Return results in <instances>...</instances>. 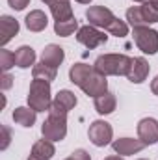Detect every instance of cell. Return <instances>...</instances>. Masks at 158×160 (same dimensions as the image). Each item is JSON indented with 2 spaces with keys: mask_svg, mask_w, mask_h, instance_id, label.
I'll return each mask as SVG.
<instances>
[{
  "mask_svg": "<svg viewBox=\"0 0 158 160\" xmlns=\"http://www.w3.org/2000/svg\"><path fill=\"white\" fill-rule=\"evenodd\" d=\"M69 80L77 84L87 97H93V99L108 91V80L95 69V65L75 63L69 69Z\"/></svg>",
  "mask_w": 158,
  "mask_h": 160,
  "instance_id": "1",
  "label": "cell"
},
{
  "mask_svg": "<svg viewBox=\"0 0 158 160\" xmlns=\"http://www.w3.org/2000/svg\"><path fill=\"white\" fill-rule=\"evenodd\" d=\"M93 65L104 77H126L132 65V58L125 54H102L95 60Z\"/></svg>",
  "mask_w": 158,
  "mask_h": 160,
  "instance_id": "2",
  "label": "cell"
},
{
  "mask_svg": "<svg viewBox=\"0 0 158 160\" xmlns=\"http://www.w3.org/2000/svg\"><path fill=\"white\" fill-rule=\"evenodd\" d=\"M50 104H52L50 82L34 78L28 89V106L34 108L36 112H45V110H50Z\"/></svg>",
  "mask_w": 158,
  "mask_h": 160,
  "instance_id": "3",
  "label": "cell"
},
{
  "mask_svg": "<svg viewBox=\"0 0 158 160\" xmlns=\"http://www.w3.org/2000/svg\"><path fill=\"white\" fill-rule=\"evenodd\" d=\"M41 134L45 140L50 142H62L67 136V116L60 114H48V118L41 125Z\"/></svg>",
  "mask_w": 158,
  "mask_h": 160,
  "instance_id": "4",
  "label": "cell"
},
{
  "mask_svg": "<svg viewBox=\"0 0 158 160\" xmlns=\"http://www.w3.org/2000/svg\"><path fill=\"white\" fill-rule=\"evenodd\" d=\"M132 36L136 47L143 54H156L158 52V32L149 26H136L132 28Z\"/></svg>",
  "mask_w": 158,
  "mask_h": 160,
  "instance_id": "5",
  "label": "cell"
},
{
  "mask_svg": "<svg viewBox=\"0 0 158 160\" xmlns=\"http://www.w3.org/2000/svg\"><path fill=\"white\" fill-rule=\"evenodd\" d=\"M87 136H89V142L95 145V147H104L112 142L114 138V128L108 121L97 119L89 125V130H87Z\"/></svg>",
  "mask_w": 158,
  "mask_h": 160,
  "instance_id": "6",
  "label": "cell"
},
{
  "mask_svg": "<svg viewBox=\"0 0 158 160\" xmlns=\"http://www.w3.org/2000/svg\"><path fill=\"white\" fill-rule=\"evenodd\" d=\"M77 41L82 43L86 48L93 50V48L104 45V43L108 41V36H106L104 32H101L99 28H95V26H91V24H86V26H80L78 28V32H77Z\"/></svg>",
  "mask_w": 158,
  "mask_h": 160,
  "instance_id": "7",
  "label": "cell"
},
{
  "mask_svg": "<svg viewBox=\"0 0 158 160\" xmlns=\"http://www.w3.org/2000/svg\"><path fill=\"white\" fill-rule=\"evenodd\" d=\"M78 99L73 91L69 89H62L56 93V97L52 99V104H50V110L48 114H60V116H67L75 106H77Z\"/></svg>",
  "mask_w": 158,
  "mask_h": 160,
  "instance_id": "8",
  "label": "cell"
},
{
  "mask_svg": "<svg viewBox=\"0 0 158 160\" xmlns=\"http://www.w3.org/2000/svg\"><path fill=\"white\" fill-rule=\"evenodd\" d=\"M86 19L91 26L95 28H108L110 22L116 19V15L112 13L110 8L106 6H91L87 11H86Z\"/></svg>",
  "mask_w": 158,
  "mask_h": 160,
  "instance_id": "9",
  "label": "cell"
},
{
  "mask_svg": "<svg viewBox=\"0 0 158 160\" xmlns=\"http://www.w3.org/2000/svg\"><path fill=\"white\" fill-rule=\"evenodd\" d=\"M138 138L145 145H153L158 142V121L153 118H143L138 123Z\"/></svg>",
  "mask_w": 158,
  "mask_h": 160,
  "instance_id": "10",
  "label": "cell"
},
{
  "mask_svg": "<svg viewBox=\"0 0 158 160\" xmlns=\"http://www.w3.org/2000/svg\"><path fill=\"white\" fill-rule=\"evenodd\" d=\"M112 147H114V151L121 155V157H130V155H136V153H140L141 149H145L147 145L138 138V140H134V138H119V140H114L112 142Z\"/></svg>",
  "mask_w": 158,
  "mask_h": 160,
  "instance_id": "11",
  "label": "cell"
},
{
  "mask_svg": "<svg viewBox=\"0 0 158 160\" xmlns=\"http://www.w3.org/2000/svg\"><path fill=\"white\" fill-rule=\"evenodd\" d=\"M149 71H151L149 62L145 58L138 56V58H132V65H130V71H128L126 78L130 80L132 84H141L149 77Z\"/></svg>",
  "mask_w": 158,
  "mask_h": 160,
  "instance_id": "12",
  "label": "cell"
},
{
  "mask_svg": "<svg viewBox=\"0 0 158 160\" xmlns=\"http://www.w3.org/2000/svg\"><path fill=\"white\" fill-rule=\"evenodd\" d=\"M19 34V21L11 15H2L0 17V45H7L13 39V36Z\"/></svg>",
  "mask_w": 158,
  "mask_h": 160,
  "instance_id": "13",
  "label": "cell"
},
{
  "mask_svg": "<svg viewBox=\"0 0 158 160\" xmlns=\"http://www.w3.org/2000/svg\"><path fill=\"white\" fill-rule=\"evenodd\" d=\"M63 60H65V52H63V48H62L60 45L50 43V45H47V47L43 48V52H41V62L47 63V65H52V67H56V69L62 65Z\"/></svg>",
  "mask_w": 158,
  "mask_h": 160,
  "instance_id": "14",
  "label": "cell"
},
{
  "mask_svg": "<svg viewBox=\"0 0 158 160\" xmlns=\"http://www.w3.org/2000/svg\"><path fill=\"white\" fill-rule=\"evenodd\" d=\"M15 65L21 69H28L36 65V50L28 45H22L15 50Z\"/></svg>",
  "mask_w": 158,
  "mask_h": 160,
  "instance_id": "15",
  "label": "cell"
},
{
  "mask_svg": "<svg viewBox=\"0 0 158 160\" xmlns=\"http://www.w3.org/2000/svg\"><path fill=\"white\" fill-rule=\"evenodd\" d=\"M116 106H117V99H116V95H114L112 91H106V93L95 97V110H97L101 116L112 114V112L116 110Z\"/></svg>",
  "mask_w": 158,
  "mask_h": 160,
  "instance_id": "16",
  "label": "cell"
},
{
  "mask_svg": "<svg viewBox=\"0 0 158 160\" xmlns=\"http://www.w3.org/2000/svg\"><path fill=\"white\" fill-rule=\"evenodd\" d=\"M24 24H26V28H28L30 32H43V30L47 28V24H48V19H47L45 11H41V9H32V11L26 15Z\"/></svg>",
  "mask_w": 158,
  "mask_h": 160,
  "instance_id": "17",
  "label": "cell"
},
{
  "mask_svg": "<svg viewBox=\"0 0 158 160\" xmlns=\"http://www.w3.org/2000/svg\"><path fill=\"white\" fill-rule=\"evenodd\" d=\"M50 13L54 17V21H69L73 19V6H71V0H56L50 4Z\"/></svg>",
  "mask_w": 158,
  "mask_h": 160,
  "instance_id": "18",
  "label": "cell"
},
{
  "mask_svg": "<svg viewBox=\"0 0 158 160\" xmlns=\"http://www.w3.org/2000/svg\"><path fill=\"white\" fill-rule=\"evenodd\" d=\"M36 116H37V112L34 110V108H30V106H19V108H15L13 110V121L17 123V125H21V127H32L34 123H36Z\"/></svg>",
  "mask_w": 158,
  "mask_h": 160,
  "instance_id": "19",
  "label": "cell"
},
{
  "mask_svg": "<svg viewBox=\"0 0 158 160\" xmlns=\"http://www.w3.org/2000/svg\"><path fill=\"white\" fill-rule=\"evenodd\" d=\"M32 155L37 157V158H43V160H50L54 155H56V147L50 140H37L34 145H32Z\"/></svg>",
  "mask_w": 158,
  "mask_h": 160,
  "instance_id": "20",
  "label": "cell"
},
{
  "mask_svg": "<svg viewBox=\"0 0 158 160\" xmlns=\"http://www.w3.org/2000/svg\"><path fill=\"white\" fill-rule=\"evenodd\" d=\"M32 75H34V78L52 82V80L56 78V75H58V69L52 67V65H47V63L39 62V63H36V65L32 67Z\"/></svg>",
  "mask_w": 158,
  "mask_h": 160,
  "instance_id": "21",
  "label": "cell"
},
{
  "mask_svg": "<svg viewBox=\"0 0 158 160\" xmlns=\"http://www.w3.org/2000/svg\"><path fill=\"white\" fill-rule=\"evenodd\" d=\"M54 32L60 38H69L75 32H78V21L75 17L69 21H58V22H54Z\"/></svg>",
  "mask_w": 158,
  "mask_h": 160,
  "instance_id": "22",
  "label": "cell"
},
{
  "mask_svg": "<svg viewBox=\"0 0 158 160\" xmlns=\"http://www.w3.org/2000/svg\"><path fill=\"white\" fill-rule=\"evenodd\" d=\"M140 8H141V13H143V19L147 22V26L158 22V0H147Z\"/></svg>",
  "mask_w": 158,
  "mask_h": 160,
  "instance_id": "23",
  "label": "cell"
},
{
  "mask_svg": "<svg viewBox=\"0 0 158 160\" xmlns=\"http://www.w3.org/2000/svg\"><path fill=\"white\" fill-rule=\"evenodd\" d=\"M126 21H128V24H130L132 28H136V26H147L140 6H132V8L126 9Z\"/></svg>",
  "mask_w": 158,
  "mask_h": 160,
  "instance_id": "24",
  "label": "cell"
},
{
  "mask_svg": "<svg viewBox=\"0 0 158 160\" xmlns=\"http://www.w3.org/2000/svg\"><path fill=\"white\" fill-rule=\"evenodd\" d=\"M108 30V34L110 36H116V38H125L126 34H128V24H126V21H121V19H114L112 22H110V26L106 28Z\"/></svg>",
  "mask_w": 158,
  "mask_h": 160,
  "instance_id": "25",
  "label": "cell"
},
{
  "mask_svg": "<svg viewBox=\"0 0 158 160\" xmlns=\"http://www.w3.org/2000/svg\"><path fill=\"white\" fill-rule=\"evenodd\" d=\"M13 65H15V52L2 48L0 50V69H2V73H7Z\"/></svg>",
  "mask_w": 158,
  "mask_h": 160,
  "instance_id": "26",
  "label": "cell"
},
{
  "mask_svg": "<svg viewBox=\"0 0 158 160\" xmlns=\"http://www.w3.org/2000/svg\"><path fill=\"white\" fill-rule=\"evenodd\" d=\"M65 160H91V157H89V153L86 149H77V151H73Z\"/></svg>",
  "mask_w": 158,
  "mask_h": 160,
  "instance_id": "27",
  "label": "cell"
},
{
  "mask_svg": "<svg viewBox=\"0 0 158 160\" xmlns=\"http://www.w3.org/2000/svg\"><path fill=\"white\" fill-rule=\"evenodd\" d=\"M2 134H4V138H2V145H0V149L4 151V149H7V145H9V142H11V130H9V127L2 125Z\"/></svg>",
  "mask_w": 158,
  "mask_h": 160,
  "instance_id": "28",
  "label": "cell"
},
{
  "mask_svg": "<svg viewBox=\"0 0 158 160\" xmlns=\"http://www.w3.org/2000/svg\"><path fill=\"white\" fill-rule=\"evenodd\" d=\"M7 4H9V8H13L15 11H22V9L30 4V0H7Z\"/></svg>",
  "mask_w": 158,
  "mask_h": 160,
  "instance_id": "29",
  "label": "cell"
},
{
  "mask_svg": "<svg viewBox=\"0 0 158 160\" xmlns=\"http://www.w3.org/2000/svg\"><path fill=\"white\" fill-rule=\"evenodd\" d=\"M13 84V77L9 73H2V89H9Z\"/></svg>",
  "mask_w": 158,
  "mask_h": 160,
  "instance_id": "30",
  "label": "cell"
},
{
  "mask_svg": "<svg viewBox=\"0 0 158 160\" xmlns=\"http://www.w3.org/2000/svg\"><path fill=\"white\" fill-rule=\"evenodd\" d=\"M151 91H153L155 95H158V77L151 82Z\"/></svg>",
  "mask_w": 158,
  "mask_h": 160,
  "instance_id": "31",
  "label": "cell"
},
{
  "mask_svg": "<svg viewBox=\"0 0 158 160\" xmlns=\"http://www.w3.org/2000/svg\"><path fill=\"white\" fill-rule=\"evenodd\" d=\"M104 160H125V158L119 157V155H114V157H108V158H104Z\"/></svg>",
  "mask_w": 158,
  "mask_h": 160,
  "instance_id": "32",
  "label": "cell"
},
{
  "mask_svg": "<svg viewBox=\"0 0 158 160\" xmlns=\"http://www.w3.org/2000/svg\"><path fill=\"white\" fill-rule=\"evenodd\" d=\"M26 160H43V158H37V157H34V155H30V157H28Z\"/></svg>",
  "mask_w": 158,
  "mask_h": 160,
  "instance_id": "33",
  "label": "cell"
},
{
  "mask_svg": "<svg viewBox=\"0 0 158 160\" xmlns=\"http://www.w3.org/2000/svg\"><path fill=\"white\" fill-rule=\"evenodd\" d=\"M41 2H45L47 6H50V4H52V2H56V0H41Z\"/></svg>",
  "mask_w": 158,
  "mask_h": 160,
  "instance_id": "34",
  "label": "cell"
},
{
  "mask_svg": "<svg viewBox=\"0 0 158 160\" xmlns=\"http://www.w3.org/2000/svg\"><path fill=\"white\" fill-rule=\"evenodd\" d=\"M77 2H78V4H89L91 0H77Z\"/></svg>",
  "mask_w": 158,
  "mask_h": 160,
  "instance_id": "35",
  "label": "cell"
},
{
  "mask_svg": "<svg viewBox=\"0 0 158 160\" xmlns=\"http://www.w3.org/2000/svg\"><path fill=\"white\" fill-rule=\"evenodd\" d=\"M132 2H140V4H143V2H147V0H132Z\"/></svg>",
  "mask_w": 158,
  "mask_h": 160,
  "instance_id": "36",
  "label": "cell"
},
{
  "mask_svg": "<svg viewBox=\"0 0 158 160\" xmlns=\"http://www.w3.org/2000/svg\"><path fill=\"white\" fill-rule=\"evenodd\" d=\"M138 160H147V158H138Z\"/></svg>",
  "mask_w": 158,
  "mask_h": 160,
  "instance_id": "37",
  "label": "cell"
}]
</instances>
